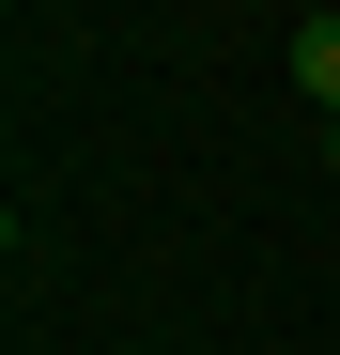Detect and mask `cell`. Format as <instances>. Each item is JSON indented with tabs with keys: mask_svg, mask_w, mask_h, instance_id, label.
Listing matches in <instances>:
<instances>
[{
	"mask_svg": "<svg viewBox=\"0 0 340 355\" xmlns=\"http://www.w3.org/2000/svg\"><path fill=\"white\" fill-rule=\"evenodd\" d=\"M294 93L340 124V16H309V31H294Z\"/></svg>",
	"mask_w": 340,
	"mask_h": 355,
	"instance_id": "1",
	"label": "cell"
},
{
	"mask_svg": "<svg viewBox=\"0 0 340 355\" xmlns=\"http://www.w3.org/2000/svg\"><path fill=\"white\" fill-rule=\"evenodd\" d=\"M325 170H340V124H325Z\"/></svg>",
	"mask_w": 340,
	"mask_h": 355,
	"instance_id": "2",
	"label": "cell"
}]
</instances>
